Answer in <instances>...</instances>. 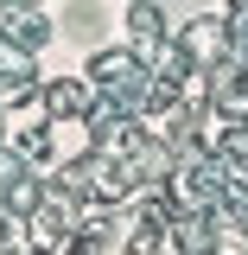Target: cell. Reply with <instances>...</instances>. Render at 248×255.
I'll return each mask as SVG.
<instances>
[{
  "label": "cell",
  "mask_w": 248,
  "mask_h": 255,
  "mask_svg": "<svg viewBox=\"0 0 248 255\" xmlns=\"http://www.w3.org/2000/svg\"><path fill=\"white\" fill-rule=\"evenodd\" d=\"M51 109H58V115L89 109V83H51Z\"/></svg>",
  "instance_id": "1"
},
{
  "label": "cell",
  "mask_w": 248,
  "mask_h": 255,
  "mask_svg": "<svg viewBox=\"0 0 248 255\" xmlns=\"http://www.w3.org/2000/svg\"><path fill=\"white\" fill-rule=\"evenodd\" d=\"M13 38H26V45H45V38H51V26H45L38 13H26V19H13Z\"/></svg>",
  "instance_id": "2"
}]
</instances>
